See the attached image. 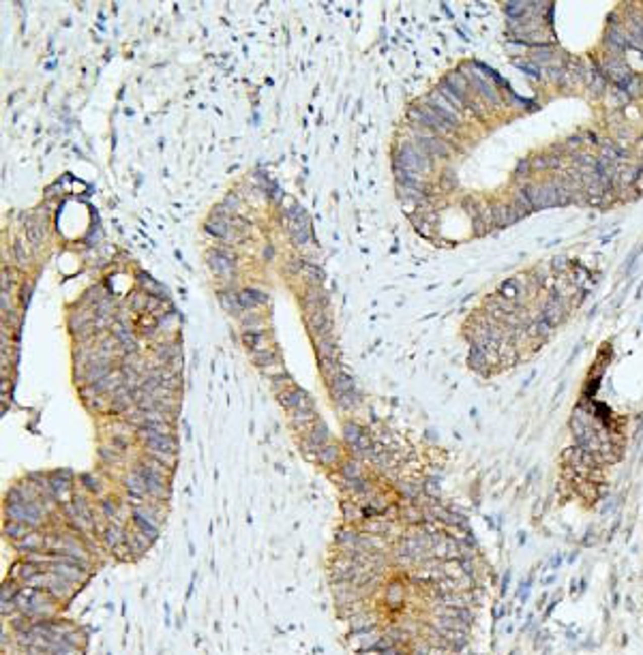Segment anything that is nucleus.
<instances>
[{
	"label": "nucleus",
	"instance_id": "obj_13",
	"mask_svg": "<svg viewBox=\"0 0 643 655\" xmlns=\"http://www.w3.org/2000/svg\"><path fill=\"white\" fill-rule=\"evenodd\" d=\"M472 84H474V86H476L480 92H482V95H485L489 101H491V103H497V101H500V99H497V95H495V88L491 86V84H487L485 80H480V78H472Z\"/></svg>",
	"mask_w": 643,
	"mask_h": 655
},
{
	"label": "nucleus",
	"instance_id": "obj_27",
	"mask_svg": "<svg viewBox=\"0 0 643 655\" xmlns=\"http://www.w3.org/2000/svg\"><path fill=\"white\" fill-rule=\"evenodd\" d=\"M103 512H105L109 518H112V516H114V512H116V505H114V503H112V501H109V499H107V501H103Z\"/></svg>",
	"mask_w": 643,
	"mask_h": 655
},
{
	"label": "nucleus",
	"instance_id": "obj_6",
	"mask_svg": "<svg viewBox=\"0 0 643 655\" xmlns=\"http://www.w3.org/2000/svg\"><path fill=\"white\" fill-rule=\"evenodd\" d=\"M418 148H422L427 155H437V157H448V155H451L448 146H446L442 139H437V137H422V139H418Z\"/></svg>",
	"mask_w": 643,
	"mask_h": 655
},
{
	"label": "nucleus",
	"instance_id": "obj_11",
	"mask_svg": "<svg viewBox=\"0 0 643 655\" xmlns=\"http://www.w3.org/2000/svg\"><path fill=\"white\" fill-rule=\"evenodd\" d=\"M219 300H221V304H223V309H225V311H230V313H240V311H242V306H240V298L236 296V294L223 292L221 296H219Z\"/></svg>",
	"mask_w": 643,
	"mask_h": 655
},
{
	"label": "nucleus",
	"instance_id": "obj_4",
	"mask_svg": "<svg viewBox=\"0 0 643 655\" xmlns=\"http://www.w3.org/2000/svg\"><path fill=\"white\" fill-rule=\"evenodd\" d=\"M309 326L313 332H317L319 338L333 336V321L328 317L326 309H313L309 311Z\"/></svg>",
	"mask_w": 643,
	"mask_h": 655
},
{
	"label": "nucleus",
	"instance_id": "obj_28",
	"mask_svg": "<svg viewBox=\"0 0 643 655\" xmlns=\"http://www.w3.org/2000/svg\"><path fill=\"white\" fill-rule=\"evenodd\" d=\"M30 292H32V283L24 285V289H22V302H24V304H26V302L30 300Z\"/></svg>",
	"mask_w": 643,
	"mask_h": 655
},
{
	"label": "nucleus",
	"instance_id": "obj_9",
	"mask_svg": "<svg viewBox=\"0 0 643 655\" xmlns=\"http://www.w3.org/2000/svg\"><path fill=\"white\" fill-rule=\"evenodd\" d=\"M493 216H495V225H500V227L510 225V223H515V221L519 219L515 208H497V210H493Z\"/></svg>",
	"mask_w": 643,
	"mask_h": 655
},
{
	"label": "nucleus",
	"instance_id": "obj_14",
	"mask_svg": "<svg viewBox=\"0 0 643 655\" xmlns=\"http://www.w3.org/2000/svg\"><path fill=\"white\" fill-rule=\"evenodd\" d=\"M337 456H339V448L337 446H324L317 450V458H319V463H324V465L335 463Z\"/></svg>",
	"mask_w": 643,
	"mask_h": 655
},
{
	"label": "nucleus",
	"instance_id": "obj_5",
	"mask_svg": "<svg viewBox=\"0 0 643 655\" xmlns=\"http://www.w3.org/2000/svg\"><path fill=\"white\" fill-rule=\"evenodd\" d=\"M281 405L290 407V409H313L309 396L302 390H290V392L281 394Z\"/></svg>",
	"mask_w": 643,
	"mask_h": 655
},
{
	"label": "nucleus",
	"instance_id": "obj_22",
	"mask_svg": "<svg viewBox=\"0 0 643 655\" xmlns=\"http://www.w3.org/2000/svg\"><path fill=\"white\" fill-rule=\"evenodd\" d=\"M140 280H142V285H144V287H148L152 294H165V289L161 287V285H157V283H155V280H152L150 276H146V274H140Z\"/></svg>",
	"mask_w": 643,
	"mask_h": 655
},
{
	"label": "nucleus",
	"instance_id": "obj_12",
	"mask_svg": "<svg viewBox=\"0 0 643 655\" xmlns=\"http://www.w3.org/2000/svg\"><path fill=\"white\" fill-rule=\"evenodd\" d=\"M244 345H247L251 351H264L266 349L264 347V336H262L260 332H255V330H249V332L244 334Z\"/></svg>",
	"mask_w": 643,
	"mask_h": 655
},
{
	"label": "nucleus",
	"instance_id": "obj_8",
	"mask_svg": "<svg viewBox=\"0 0 643 655\" xmlns=\"http://www.w3.org/2000/svg\"><path fill=\"white\" fill-rule=\"evenodd\" d=\"M107 373H109L107 362H92L88 367V371H86V379L90 381V384H97L99 379L107 377Z\"/></svg>",
	"mask_w": 643,
	"mask_h": 655
},
{
	"label": "nucleus",
	"instance_id": "obj_1",
	"mask_svg": "<svg viewBox=\"0 0 643 655\" xmlns=\"http://www.w3.org/2000/svg\"><path fill=\"white\" fill-rule=\"evenodd\" d=\"M287 225H290V236H292V240L302 246V244H307L309 242V238H311V229H309V219L307 214L302 212V208H294L287 212Z\"/></svg>",
	"mask_w": 643,
	"mask_h": 655
},
{
	"label": "nucleus",
	"instance_id": "obj_3",
	"mask_svg": "<svg viewBox=\"0 0 643 655\" xmlns=\"http://www.w3.org/2000/svg\"><path fill=\"white\" fill-rule=\"evenodd\" d=\"M208 266L215 274L230 278L232 270H234V257L223 251H213V253H208Z\"/></svg>",
	"mask_w": 643,
	"mask_h": 655
},
{
	"label": "nucleus",
	"instance_id": "obj_17",
	"mask_svg": "<svg viewBox=\"0 0 643 655\" xmlns=\"http://www.w3.org/2000/svg\"><path fill=\"white\" fill-rule=\"evenodd\" d=\"M251 360L260 364V367H268V364L275 362V353L273 351H251Z\"/></svg>",
	"mask_w": 643,
	"mask_h": 655
},
{
	"label": "nucleus",
	"instance_id": "obj_10",
	"mask_svg": "<svg viewBox=\"0 0 643 655\" xmlns=\"http://www.w3.org/2000/svg\"><path fill=\"white\" fill-rule=\"evenodd\" d=\"M333 379V392L335 394H345V392H352V379L345 375V373H335L331 377Z\"/></svg>",
	"mask_w": 643,
	"mask_h": 655
},
{
	"label": "nucleus",
	"instance_id": "obj_2",
	"mask_svg": "<svg viewBox=\"0 0 643 655\" xmlns=\"http://www.w3.org/2000/svg\"><path fill=\"white\" fill-rule=\"evenodd\" d=\"M429 155L422 148L418 146H403L401 155H399V167L403 165V169H410V172H429Z\"/></svg>",
	"mask_w": 643,
	"mask_h": 655
},
{
	"label": "nucleus",
	"instance_id": "obj_25",
	"mask_svg": "<svg viewBox=\"0 0 643 655\" xmlns=\"http://www.w3.org/2000/svg\"><path fill=\"white\" fill-rule=\"evenodd\" d=\"M7 533H11L13 538H22V535H26V527L24 525H9L7 527Z\"/></svg>",
	"mask_w": 643,
	"mask_h": 655
},
{
	"label": "nucleus",
	"instance_id": "obj_7",
	"mask_svg": "<svg viewBox=\"0 0 643 655\" xmlns=\"http://www.w3.org/2000/svg\"><path fill=\"white\" fill-rule=\"evenodd\" d=\"M238 298H240V306H242V309H253V306L266 302V296L262 294V292H255V289H244V292Z\"/></svg>",
	"mask_w": 643,
	"mask_h": 655
},
{
	"label": "nucleus",
	"instance_id": "obj_15",
	"mask_svg": "<svg viewBox=\"0 0 643 655\" xmlns=\"http://www.w3.org/2000/svg\"><path fill=\"white\" fill-rule=\"evenodd\" d=\"M328 439V432H326V426H324V424H317V426H315V430H313L311 432V441H309V446H313V448H315V450H319L322 446H324V441Z\"/></svg>",
	"mask_w": 643,
	"mask_h": 655
},
{
	"label": "nucleus",
	"instance_id": "obj_19",
	"mask_svg": "<svg viewBox=\"0 0 643 655\" xmlns=\"http://www.w3.org/2000/svg\"><path fill=\"white\" fill-rule=\"evenodd\" d=\"M206 229H208L210 234L219 236V238H227V236H230V232H227L225 223H221V221H215V223H208V225H206Z\"/></svg>",
	"mask_w": 643,
	"mask_h": 655
},
{
	"label": "nucleus",
	"instance_id": "obj_20",
	"mask_svg": "<svg viewBox=\"0 0 643 655\" xmlns=\"http://www.w3.org/2000/svg\"><path fill=\"white\" fill-rule=\"evenodd\" d=\"M343 475H345V478H348V480H360V467L356 465V463H345L343 465Z\"/></svg>",
	"mask_w": 643,
	"mask_h": 655
},
{
	"label": "nucleus",
	"instance_id": "obj_16",
	"mask_svg": "<svg viewBox=\"0 0 643 655\" xmlns=\"http://www.w3.org/2000/svg\"><path fill=\"white\" fill-rule=\"evenodd\" d=\"M26 236H28V240L32 244H39L41 242V238H43V227H41L39 223H35V221H28V225H26Z\"/></svg>",
	"mask_w": 643,
	"mask_h": 655
},
{
	"label": "nucleus",
	"instance_id": "obj_21",
	"mask_svg": "<svg viewBox=\"0 0 643 655\" xmlns=\"http://www.w3.org/2000/svg\"><path fill=\"white\" fill-rule=\"evenodd\" d=\"M13 251H15V259H18L22 266H26V263H28V251L24 249V242L22 240H18V242L13 244Z\"/></svg>",
	"mask_w": 643,
	"mask_h": 655
},
{
	"label": "nucleus",
	"instance_id": "obj_23",
	"mask_svg": "<svg viewBox=\"0 0 643 655\" xmlns=\"http://www.w3.org/2000/svg\"><path fill=\"white\" fill-rule=\"evenodd\" d=\"M118 535H120V531H118L116 527H109V529L105 531V540H107V546H112V548H116V546H118V542L122 540V538H118Z\"/></svg>",
	"mask_w": 643,
	"mask_h": 655
},
{
	"label": "nucleus",
	"instance_id": "obj_26",
	"mask_svg": "<svg viewBox=\"0 0 643 655\" xmlns=\"http://www.w3.org/2000/svg\"><path fill=\"white\" fill-rule=\"evenodd\" d=\"M109 386H112V381H109V375H107L103 379H99L97 384H92V390H95V392H103V390L109 388Z\"/></svg>",
	"mask_w": 643,
	"mask_h": 655
},
{
	"label": "nucleus",
	"instance_id": "obj_24",
	"mask_svg": "<svg viewBox=\"0 0 643 655\" xmlns=\"http://www.w3.org/2000/svg\"><path fill=\"white\" fill-rule=\"evenodd\" d=\"M170 347L172 345H159V349H157V353H159V358L161 360H163V362H170V358H172V349H170Z\"/></svg>",
	"mask_w": 643,
	"mask_h": 655
},
{
	"label": "nucleus",
	"instance_id": "obj_18",
	"mask_svg": "<svg viewBox=\"0 0 643 655\" xmlns=\"http://www.w3.org/2000/svg\"><path fill=\"white\" fill-rule=\"evenodd\" d=\"M304 276H307L313 285H319L322 283V278H324V274H322V270L317 266H313V263H304Z\"/></svg>",
	"mask_w": 643,
	"mask_h": 655
}]
</instances>
